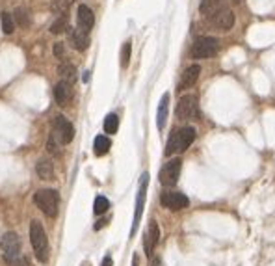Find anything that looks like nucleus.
<instances>
[{"mask_svg": "<svg viewBox=\"0 0 275 266\" xmlns=\"http://www.w3.org/2000/svg\"><path fill=\"white\" fill-rule=\"evenodd\" d=\"M130 48H132V43L130 41H125L123 43V48H121V67L125 69L130 62Z\"/></svg>", "mask_w": 275, "mask_h": 266, "instance_id": "obj_28", "label": "nucleus"}, {"mask_svg": "<svg viewBox=\"0 0 275 266\" xmlns=\"http://www.w3.org/2000/svg\"><path fill=\"white\" fill-rule=\"evenodd\" d=\"M110 140L106 136H97L95 138V142H93V151H95V155L97 156H102L106 155L108 151H110Z\"/></svg>", "mask_w": 275, "mask_h": 266, "instance_id": "obj_20", "label": "nucleus"}, {"mask_svg": "<svg viewBox=\"0 0 275 266\" xmlns=\"http://www.w3.org/2000/svg\"><path fill=\"white\" fill-rule=\"evenodd\" d=\"M210 23L220 30H230L234 24V13L227 6H223L220 11H216L210 17Z\"/></svg>", "mask_w": 275, "mask_h": 266, "instance_id": "obj_11", "label": "nucleus"}, {"mask_svg": "<svg viewBox=\"0 0 275 266\" xmlns=\"http://www.w3.org/2000/svg\"><path fill=\"white\" fill-rule=\"evenodd\" d=\"M225 4H223V0H201V4H199V9H201V13L205 15L206 19H210L216 11H220Z\"/></svg>", "mask_w": 275, "mask_h": 266, "instance_id": "obj_18", "label": "nucleus"}, {"mask_svg": "<svg viewBox=\"0 0 275 266\" xmlns=\"http://www.w3.org/2000/svg\"><path fill=\"white\" fill-rule=\"evenodd\" d=\"M76 19H78V28H82L86 32H90L95 24V15H93V11L88 6H80L78 11H76Z\"/></svg>", "mask_w": 275, "mask_h": 266, "instance_id": "obj_15", "label": "nucleus"}, {"mask_svg": "<svg viewBox=\"0 0 275 266\" xmlns=\"http://www.w3.org/2000/svg\"><path fill=\"white\" fill-rule=\"evenodd\" d=\"M160 203L164 205L165 209H169V211H181V209L190 205L188 197L179 192H164L162 197H160Z\"/></svg>", "mask_w": 275, "mask_h": 266, "instance_id": "obj_10", "label": "nucleus"}, {"mask_svg": "<svg viewBox=\"0 0 275 266\" xmlns=\"http://www.w3.org/2000/svg\"><path fill=\"white\" fill-rule=\"evenodd\" d=\"M119 129V118L115 114H108L104 120V132L106 134H115Z\"/></svg>", "mask_w": 275, "mask_h": 266, "instance_id": "obj_23", "label": "nucleus"}, {"mask_svg": "<svg viewBox=\"0 0 275 266\" xmlns=\"http://www.w3.org/2000/svg\"><path fill=\"white\" fill-rule=\"evenodd\" d=\"M0 19H2V30H4V34H11V32L15 30V23H13L11 13L4 11V13L0 15Z\"/></svg>", "mask_w": 275, "mask_h": 266, "instance_id": "obj_26", "label": "nucleus"}, {"mask_svg": "<svg viewBox=\"0 0 275 266\" xmlns=\"http://www.w3.org/2000/svg\"><path fill=\"white\" fill-rule=\"evenodd\" d=\"M15 21L19 23V26L26 28L30 24V15H28V11L24 8H17L15 9Z\"/></svg>", "mask_w": 275, "mask_h": 266, "instance_id": "obj_27", "label": "nucleus"}, {"mask_svg": "<svg viewBox=\"0 0 275 266\" xmlns=\"http://www.w3.org/2000/svg\"><path fill=\"white\" fill-rule=\"evenodd\" d=\"M0 249H2V257L9 266L19 263L23 255H21V240L19 235L13 231H8L2 239H0Z\"/></svg>", "mask_w": 275, "mask_h": 266, "instance_id": "obj_4", "label": "nucleus"}, {"mask_svg": "<svg viewBox=\"0 0 275 266\" xmlns=\"http://www.w3.org/2000/svg\"><path fill=\"white\" fill-rule=\"evenodd\" d=\"M177 118L179 120H195L199 118V106H197V97L195 95H186L177 104Z\"/></svg>", "mask_w": 275, "mask_h": 266, "instance_id": "obj_9", "label": "nucleus"}, {"mask_svg": "<svg viewBox=\"0 0 275 266\" xmlns=\"http://www.w3.org/2000/svg\"><path fill=\"white\" fill-rule=\"evenodd\" d=\"M199 74H201V67L199 65H190L183 74V80L179 84V90H186V88H192L193 84L197 82V78H199Z\"/></svg>", "mask_w": 275, "mask_h": 266, "instance_id": "obj_16", "label": "nucleus"}, {"mask_svg": "<svg viewBox=\"0 0 275 266\" xmlns=\"http://www.w3.org/2000/svg\"><path fill=\"white\" fill-rule=\"evenodd\" d=\"M110 209V201L104 197V195H97L95 203H93V212L95 214H104V212Z\"/></svg>", "mask_w": 275, "mask_h": 266, "instance_id": "obj_24", "label": "nucleus"}, {"mask_svg": "<svg viewBox=\"0 0 275 266\" xmlns=\"http://www.w3.org/2000/svg\"><path fill=\"white\" fill-rule=\"evenodd\" d=\"M37 209L43 212L48 218H54L58 214V207H60V195L52 188H45V190H37L34 195Z\"/></svg>", "mask_w": 275, "mask_h": 266, "instance_id": "obj_3", "label": "nucleus"}, {"mask_svg": "<svg viewBox=\"0 0 275 266\" xmlns=\"http://www.w3.org/2000/svg\"><path fill=\"white\" fill-rule=\"evenodd\" d=\"M195 140V129L193 127H184L179 129L177 132H173V136L167 140V145H165V155H173V153H183L188 147L193 144Z\"/></svg>", "mask_w": 275, "mask_h": 266, "instance_id": "obj_2", "label": "nucleus"}, {"mask_svg": "<svg viewBox=\"0 0 275 266\" xmlns=\"http://www.w3.org/2000/svg\"><path fill=\"white\" fill-rule=\"evenodd\" d=\"M218 52V39L210 36L199 37L192 47V56L195 60H203V58H212Z\"/></svg>", "mask_w": 275, "mask_h": 266, "instance_id": "obj_6", "label": "nucleus"}, {"mask_svg": "<svg viewBox=\"0 0 275 266\" xmlns=\"http://www.w3.org/2000/svg\"><path fill=\"white\" fill-rule=\"evenodd\" d=\"M50 136L54 138L60 145L71 144L74 138L73 123L67 120V118H64V116H56L54 121H52V132H50Z\"/></svg>", "mask_w": 275, "mask_h": 266, "instance_id": "obj_5", "label": "nucleus"}, {"mask_svg": "<svg viewBox=\"0 0 275 266\" xmlns=\"http://www.w3.org/2000/svg\"><path fill=\"white\" fill-rule=\"evenodd\" d=\"M67 37H69L71 47L76 48V50H86L88 45H90V36L82 28H69L67 30Z\"/></svg>", "mask_w": 275, "mask_h": 266, "instance_id": "obj_12", "label": "nucleus"}, {"mask_svg": "<svg viewBox=\"0 0 275 266\" xmlns=\"http://www.w3.org/2000/svg\"><path fill=\"white\" fill-rule=\"evenodd\" d=\"M54 99L60 106H67L71 99H73V88L71 84L65 82V80H60V82L54 86Z\"/></svg>", "mask_w": 275, "mask_h": 266, "instance_id": "obj_14", "label": "nucleus"}, {"mask_svg": "<svg viewBox=\"0 0 275 266\" xmlns=\"http://www.w3.org/2000/svg\"><path fill=\"white\" fill-rule=\"evenodd\" d=\"M36 171L39 175V179H43V181H52L54 179V166L50 160H39L36 166Z\"/></svg>", "mask_w": 275, "mask_h": 266, "instance_id": "obj_19", "label": "nucleus"}, {"mask_svg": "<svg viewBox=\"0 0 275 266\" xmlns=\"http://www.w3.org/2000/svg\"><path fill=\"white\" fill-rule=\"evenodd\" d=\"M54 56L56 58H64V43H56L54 45Z\"/></svg>", "mask_w": 275, "mask_h": 266, "instance_id": "obj_29", "label": "nucleus"}, {"mask_svg": "<svg viewBox=\"0 0 275 266\" xmlns=\"http://www.w3.org/2000/svg\"><path fill=\"white\" fill-rule=\"evenodd\" d=\"M67 24H69L67 17H65V15H60V17L50 24V32H52V34H62V32H65V30H69Z\"/></svg>", "mask_w": 275, "mask_h": 266, "instance_id": "obj_25", "label": "nucleus"}, {"mask_svg": "<svg viewBox=\"0 0 275 266\" xmlns=\"http://www.w3.org/2000/svg\"><path fill=\"white\" fill-rule=\"evenodd\" d=\"M102 225H106V221H104V220H101V221H97V223H95V231H99V229H102Z\"/></svg>", "mask_w": 275, "mask_h": 266, "instance_id": "obj_31", "label": "nucleus"}, {"mask_svg": "<svg viewBox=\"0 0 275 266\" xmlns=\"http://www.w3.org/2000/svg\"><path fill=\"white\" fill-rule=\"evenodd\" d=\"M11 266H28V265H26V261H24V257H23L19 263H15V265H11Z\"/></svg>", "mask_w": 275, "mask_h": 266, "instance_id": "obj_32", "label": "nucleus"}, {"mask_svg": "<svg viewBox=\"0 0 275 266\" xmlns=\"http://www.w3.org/2000/svg\"><path fill=\"white\" fill-rule=\"evenodd\" d=\"M30 244L34 248L37 261L39 263H46L48 261V239H46V233L43 229V225L37 220H34L30 223Z\"/></svg>", "mask_w": 275, "mask_h": 266, "instance_id": "obj_1", "label": "nucleus"}, {"mask_svg": "<svg viewBox=\"0 0 275 266\" xmlns=\"http://www.w3.org/2000/svg\"><path fill=\"white\" fill-rule=\"evenodd\" d=\"M181 169H183V160L181 158H171L169 162H165L164 168L160 169V183L164 186H173L179 177H181Z\"/></svg>", "mask_w": 275, "mask_h": 266, "instance_id": "obj_8", "label": "nucleus"}, {"mask_svg": "<svg viewBox=\"0 0 275 266\" xmlns=\"http://www.w3.org/2000/svg\"><path fill=\"white\" fill-rule=\"evenodd\" d=\"M58 73L62 74V80H65V82L73 84L74 80H76V69H74V65H71V64L60 65Z\"/></svg>", "mask_w": 275, "mask_h": 266, "instance_id": "obj_21", "label": "nucleus"}, {"mask_svg": "<svg viewBox=\"0 0 275 266\" xmlns=\"http://www.w3.org/2000/svg\"><path fill=\"white\" fill-rule=\"evenodd\" d=\"M73 6V0H52V4H50V9H52V13L54 15H65L67 13V9Z\"/></svg>", "mask_w": 275, "mask_h": 266, "instance_id": "obj_22", "label": "nucleus"}, {"mask_svg": "<svg viewBox=\"0 0 275 266\" xmlns=\"http://www.w3.org/2000/svg\"><path fill=\"white\" fill-rule=\"evenodd\" d=\"M151 266H160V259H153V261H151Z\"/></svg>", "mask_w": 275, "mask_h": 266, "instance_id": "obj_34", "label": "nucleus"}, {"mask_svg": "<svg viewBox=\"0 0 275 266\" xmlns=\"http://www.w3.org/2000/svg\"><path fill=\"white\" fill-rule=\"evenodd\" d=\"M101 266H112V257H110V255H106V257H104V261H102Z\"/></svg>", "mask_w": 275, "mask_h": 266, "instance_id": "obj_30", "label": "nucleus"}, {"mask_svg": "<svg viewBox=\"0 0 275 266\" xmlns=\"http://www.w3.org/2000/svg\"><path fill=\"white\" fill-rule=\"evenodd\" d=\"M147 184H149V173H143L139 179V190H138L136 197V211H134V221H132V229H130V237H134L143 214V205H145V195H147Z\"/></svg>", "mask_w": 275, "mask_h": 266, "instance_id": "obj_7", "label": "nucleus"}, {"mask_svg": "<svg viewBox=\"0 0 275 266\" xmlns=\"http://www.w3.org/2000/svg\"><path fill=\"white\" fill-rule=\"evenodd\" d=\"M158 239H160V229H158V223H156L155 220L149 221V227H147L145 237H143V248H145L147 257H151V255H153V249L156 248Z\"/></svg>", "mask_w": 275, "mask_h": 266, "instance_id": "obj_13", "label": "nucleus"}, {"mask_svg": "<svg viewBox=\"0 0 275 266\" xmlns=\"http://www.w3.org/2000/svg\"><path fill=\"white\" fill-rule=\"evenodd\" d=\"M132 266H139V257H138V255L132 257Z\"/></svg>", "mask_w": 275, "mask_h": 266, "instance_id": "obj_33", "label": "nucleus"}, {"mask_svg": "<svg viewBox=\"0 0 275 266\" xmlns=\"http://www.w3.org/2000/svg\"><path fill=\"white\" fill-rule=\"evenodd\" d=\"M167 110H169V93H164L160 104H158V114H156V123H158V129L164 130L165 120H167Z\"/></svg>", "mask_w": 275, "mask_h": 266, "instance_id": "obj_17", "label": "nucleus"}]
</instances>
